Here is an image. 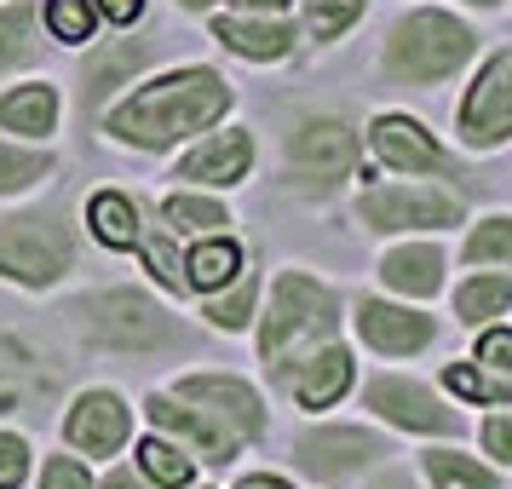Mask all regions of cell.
I'll return each mask as SVG.
<instances>
[{
  "label": "cell",
  "instance_id": "obj_47",
  "mask_svg": "<svg viewBox=\"0 0 512 489\" xmlns=\"http://www.w3.org/2000/svg\"><path fill=\"white\" fill-rule=\"evenodd\" d=\"M472 6H501V0H472Z\"/></svg>",
  "mask_w": 512,
  "mask_h": 489
},
{
  "label": "cell",
  "instance_id": "obj_36",
  "mask_svg": "<svg viewBox=\"0 0 512 489\" xmlns=\"http://www.w3.org/2000/svg\"><path fill=\"white\" fill-rule=\"evenodd\" d=\"M139 248H144V259H150V271H156L167 288H190L185 259H179V248H173L167 236H139Z\"/></svg>",
  "mask_w": 512,
  "mask_h": 489
},
{
  "label": "cell",
  "instance_id": "obj_2",
  "mask_svg": "<svg viewBox=\"0 0 512 489\" xmlns=\"http://www.w3.org/2000/svg\"><path fill=\"white\" fill-rule=\"evenodd\" d=\"M70 323L87 346L104 351H167L185 346V328L173 323V311L150 300L144 288H104L70 305Z\"/></svg>",
  "mask_w": 512,
  "mask_h": 489
},
{
  "label": "cell",
  "instance_id": "obj_40",
  "mask_svg": "<svg viewBox=\"0 0 512 489\" xmlns=\"http://www.w3.org/2000/svg\"><path fill=\"white\" fill-rule=\"evenodd\" d=\"M484 449L495 455V461L512 466V409H501V415L484 420Z\"/></svg>",
  "mask_w": 512,
  "mask_h": 489
},
{
  "label": "cell",
  "instance_id": "obj_23",
  "mask_svg": "<svg viewBox=\"0 0 512 489\" xmlns=\"http://www.w3.org/2000/svg\"><path fill=\"white\" fill-rule=\"evenodd\" d=\"M87 225L110 248H139V236H144V219L133 208V196H121V190H98L93 202H87Z\"/></svg>",
  "mask_w": 512,
  "mask_h": 489
},
{
  "label": "cell",
  "instance_id": "obj_34",
  "mask_svg": "<svg viewBox=\"0 0 512 489\" xmlns=\"http://www.w3.org/2000/svg\"><path fill=\"white\" fill-rule=\"evenodd\" d=\"M443 386L461 392V397H472V403H512V386L489 380L484 369H466V363H449V369H443Z\"/></svg>",
  "mask_w": 512,
  "mask_h": 489
},
{
  "label": "cell",
  "instance_id": "obj_3",
  "mask_svg": "<svg viewBox=\"0 0 512 489\" xmlns=\"http://www.w3.org/2000/svg\"><path fill=\"white\" fill-rule=\"evenodd\" d=\"M472 52H478V35H472L455 12L426 6V12H409V18L386 35L380 64H386V75L403 81V87H438V81H449V75L461 70Z\"/></svg>",
  "mask_w": 512,
  "mask_h": 489
},
{
  "label": "cell",
  "instance_id": "obj_31",
  "mask_svg": "<svg viewBox=\"0 0 512 489\" xmlns=\"http://www.w3.org/2000/svg\"><path fill=\"white\" fill-rule=\"evenodd\" d=\"M461 259H466V265H512V213L484 219L478 231L466 236Z\"/></svg>",
  "mask_w": 512,
  "mask_h": 489
},
{
  "label": "cell",
  "instance_id": "obj_28",
  "mask_svg": "<svg viewBox=\"0 0 512 489\" xmlns=\"http://www.w3.org/2000/svg\"><path fill=\"white\" fill-rule=\"evenodd\" d=\"M162 213L179 236H219L231 225V213L219 208V202H208V196H167Z\"/></svg>",
  "mask_w": 512,
  "mask_h": 489
},
{
  "label": "cell",
  "instance_id": "obj_26",
  "mask_svg": "<svg viewBox=\"0 0 512 489\" xmlns=\"http://www.w3.org/2000/svg\"><path fill=\"white\" fill-rule=\"evenodd\" d=\"M426 478H432V489H501L495 472L478 466L472 455H461V449H432L426 455Z\"/></svg>",
  "mask_w": 512,
  "mask_h": 489
},
{
  "label": "cell",
  "instance_id": "obj_27",
  "mask_svg": "<svg viewBox=\"0 0 512 489\" xmlns=\"http://www.w3.org/2000/svg\"><path fill=\"white\" fill-rule=\"evenodd\" d=\"M29 58H35V6L12 0L0 6V70H18Z\"/></svg>",
  "mask_w": 512,
  "mask_h": 489
},
{
  "label": "cell",
  "instance_id": "obj_25",
  "mask_svg": "<svg viewBox=\"0 0 512 489\" xmlns=\"http://www.w3.org/2000/svg\"><path fill=\"white\" fill-rule=\"evenodd\" d=\"M512 305V277H501V271H478V277L461 282V294H455V317L461 323H489V317H501Z\"/></svg>",
  "mask_w": 512,
  "mask_h": 489
},
{
  "label": "cell",
  "instance_id": "obj_8",
  "mask_svg": "<svg viewBox=\"0 0 512 489\" xmlns=\"http://www.w3.org/2000/svg\"><path fill=\"white\" fill-rule=\"evenodd\" d=\"M461 139L472 150H501L512 139V47L489 58L461 98Z\"/></svg>",
  "mask_w": 512,
  "mask_h": 489
},
{
  "label": "cell",
  "instance_id": "obj_44",
  "mask_svg": "<svg viewBox=\"0 0 512 489\" xmlns=\"http://www.w3.org/2000/svg\"><path fill=\"white\" fill-rule=\"evenodd\" d=\"M236 489H288V484H282V478H265V472H259V478H242Z\"/></svg>",
  "mask_w": 512,
  "mask_h": 489
},
{
  "label": "cell",
  "instance_id": "obj_35",
  "mask_svg": "<svg viewBox=\"0 0 512 489\" xmlns=\"http://www.w3.org/2000/svg\"><path fill=\"white\" fill-rule=\"evenodd\" d=\"M47 29L58 41H87L93 35V0H52L47 6Z\"/></svg>",
  "mask_w": 512,
  "mask_h": 489
},
{
  "label": "cell",
  "instance_id": "obj_16",
  "mask_svg": "<svg viewBox=\"0 0 512 489\" xmlns=\"http://www.w3.org/2000/svg\"><path fill=\"white\" fill-rule=\"evenodd\" d=\"M144 415L156 420L167 438L190 443V449H196L202 461H213V466H225V461L236 455V449H242V443H236L231 432H225V426H213V420L202 415V409H190V403H179V397H150V403H144Z\"/></svg>",
  "mask_w": 512,
  "mask_h": 489
},
{
  "label": "cell",
  "instance_id": "obj_37",
  "mask_svg": "<svg viewBox=\"0 0 512 489\" xmlns=\"http://www.w3.org/2000/svg\"><path fill=\"white\" fill-rule=\"evenodd\" d=\"M29 472V443L18 432H0V489H18Z\"/></svg>",
  "mask_w": 512,
  "mask_h": 489
},
{
  "label": "cell",
  "instance_id": "obj_9",
  "mask_svg": "<svg viewBox=\"0 0 512 489\" xmlns=\"http://www.w3.org/2000/svg\"><path fill=\"white\" fill-rule=\"evenodd\" d=\"M363 409H374L380 420H392L403 432H438V438H455L461 432V415L432 386H420L409 374H380V380H369L363 386Z\"/></svg>",
  "mask_w": 512,
  "mask_h": 489
},
{
  "label": "cell",
  "instance_id": "obj_15",
  "mask_svg": "<svg viewBox=\"0 0 512 489\" xmlns=\"http://www.w3.org/2000/svg\"><path fill=\"white\" fill-rule=\"evenodd\" d=\"M64 432H70L75 449H87V455H116L127 432H133V415H127V403L116 392H81L75 397L70 420H64Z\"/></svg>",
  "mask_w": 512,
  "mask_h": 489
},
{
  "label": "cell",
  "instance_id": "obj_43",
  "mask_svg": "<svg viewBox=\"0 0 512 489\" xmlns=\"http://www.w3.org/2000/svg\"><path fill=\"white\" fill-rule=\"evenodd\" d=\"M369 489H415V484H409V478H403V472H386V478H374Z\"/></svg>",
  "mask_w": 512,
  "mask_h": 489
},
{
  "label": "cell",
  "instance_id": "obj_39",
  "mask_svg": "<svg viewBox=\"0 0 512 489\" xmlns=\"http://www.w3.org/2000/svg\"><path fill=\"white\" fill-rule=\"evenodd\" d=\"M478 363L484 369H512V328H489L484 340H478Z\"/></svg>",
  "mask_w": 512,
  "mask_h": 489
},
{
  "label": "cell",
  "instance_id": "obj_1",
  "mask_svg": "<svg viewBox=\"0 0 512 489\" xmlns=\"http://www.w3.org/2000/svg\"><path fill=\"white\" fill-rule=\"evenodd\" d=\"M225 110H231L225 75L196 64V70H179V75H167V81H150L121 110H110V133L121 144H139V150H167V144L213 127Z\"/></svg>",
  "mask_w": 512,
  "mask_h": 489
},
{
  "label": "cell",
  "instance_id": "obj_14",
  "mask_svg": "<svg viewBox=\"0 0 512 489\" xmlns=\"http://www.w3.org/2000/svg\"><path fill=\"white\" fill-rule=\"evenodd\" d=\"M52 386L58 374L47 369V357L18 334H0V415H29L52 397Z\"/></svg>",
  "mask_w": 512,
  "mask_h": 489
},
{
  "label": "cell",
  "instance_id": "obj_6",
  "mask_svg": "<svg viewBox=\"0 0 512 489\" xmlns=\"http://www.w3.org/2000/svg\"><path fill=\"white\" fill-rule=\"evenodd\" d=\"M357 167V133L346 121H328V116H311L294 127L288 139V179L305 190H334Z\"/></svg>",
  "mask_w": 512,
  "mask_h": 489
},
{
  "label": "cell",
  "instance_id": "obj_32",
  "mask_svg": "<svg viewBox=\"0 0 512 489\" xmlns=\"http://www.w3.org/2000/svg\"><path fill=\"white\" fill-rule=\"evenodd\" d=\"M254 294H259V277H254V271H236L231 288H225V294L208 305L213 328H242L248 317H254Z\"/></svg>",
  "mask_w": 512,
  "mask_h": 489
},
{
  "label": "cell",
  "instance_id": "obj_29",
  "mask_svg": "<svg viewBox=\"0 0 512 489\" xmlns=\"http://www.w3.org/2000/svg\"><path fill=\"white\" fill-rule=\"evenodd\" d=\"M139 466L150 472L156 489H185L190 484V455L179 449V443H167V438H144L139 443Z\"/></svg>",
  "mask_w": 512,
  "mask_h": 489
},
{
  "label": "cell",
  "instance_id": "obj_17",
  "mask_svg": "<svg viewBox=\"0 0 512 489\" xmlns=\"http://www.w3.org/2000/svg\"><path fill=\"white\" fill-rule=\"evenodd\" d=\"M282 380H288V392L300 397L305 409H328V403L351 386V351L323 340V346L305 351L294 369H282Z\"/></svg>",
  "mask_w": 512,
  "mask_h": 489
},
{
  "label": "cell",
  "instance_id": "obj_38",
  "mask_svg": "<svg viewBox=\"0 0 512 489\" xmlns=\"http://www.w3.org/2000/svg\"><path fill=\"white\" fill-rule=\"evenodd\" d=\"M41 489H93V472L75 455H52L47 472H41Z\"/></svg>",
  "mask_w": 512,
  "mask_h": 489
},
{
  "label": "cell",
  "instance_id": "obj_41",
  "mask_svg": "<svg viewBox=\"0 0 512 489\" xmlns=\"http://www.w3.org/2000/svg\"><path fill=\"white\" fill-rule=\"evenodd\" d=\"M93 6L110 18V24H133V18L144 12V0H93Z\"/></svg>",
  "mask_w": 512,
  "mask_h": 489
},
{
  "label": "cell",
  "instance_id": "obj_33",
  "mask_svg": "<svg viewBox=\"0 0 512 489\" xmlns=\"http://www.w3.org/2000/svg\"><path fill=\"white\" fill-rule=\"evenodd\" d=\"M357 18H363V0H305V29H311L317 41L346 35Z\"/></svg>",
  "mask_w": 512,
  "mask_h": 489
},
{
  "label": "cell",
  "instance_id": "obj_46",
  "mask_svg": "<svg viewBox=\"0 0 512 489\" xmlns=\"http://www.w3.org/2000/svg\"><path fill=\"white\" fill-rule=\"evenodd\" d=\"M179 6H190V12H202V6H213V0H179Z\"/></svg>",
  "mask_w": 512,
  "mask_h": 489
},
{
  "label": "cell",
  "instance_id": "obj_7",
  "mask_svg": "<svg viewBox=\"0 0 512 489\" xmlns=\"http://www.w3.org/2000/svg\"><path fill=\"white\" fill-rule=\"evenodd\" d=\"M357 219L369 231H443V225H461V202L432 185H386L357 202Z\"/></svg>",
  "mask_w": 512,
  "mask_h": 489
},
{
  "label": "cell",
  "instance_id": "obj_20",
  "mask_svg": "<svg viewBox=\"0 0 512 489\" xmlns=\"http://www.w3.org/2000/svg\"><path fill=\"white\" fill-rule=\"evenodd\" d=\"M150 58H156V41H116V47L93 52V64H87V87H81L87 110H93V104H104V98L116 93L127 75H139Z\"/></svg>",
  "mask_w": 512,
  "mask_h": 489
},
{
  "label": "cell",
  "instance_id": "obj_45",
  "mask_svg": "<svg viewBox=\"0 0 512 489\" xmlns=\"http://www.w3.org/2000/svg\"><path fill=\"white\" fill-rule=\"evenodd\" d=\"M236 6H248V12H282L288 0H236Z\"/></svg>",
  "mask_w": 512,
  "mask_h": 489
},
{
  "label": "cell",
  "instance_id": "obj_21",
  "mask_svg": "<svg viewBox=\"0 0 512 489\" xmlns=\"http://www.w3.org/2000/svg\"><path fill=\"white\" fill-rule=\"evenodd\" d=\"M213 35L231 52H242V58H259V64L265 58H288V47H294V29L282 18H219Z\"/></svg>",
  "mask_w": 512,
  "mask_h": 489
},
{
  "label": "cell",
  "instance_id": "obj_12",
  "mask_svg": "<svg viewBox=\"0 0 512 489\" xmlns=\"http://www.w3.org/2000/svg\"><path fill=\"white\" fill-rule=\"evenodd\" d=\"M369 144H374V156L386 167H397V173H443V179H461V167L438 150V139L409 116H380L369 127Z\"/></svg>",
  "mask_w": 512,
  "mask_h": 489
},
{
  "label": "cell",
  "instance_id": "obj_11",
  "mask_svg": "<svg viewBox=\"0 0 512 489\" xmlns=\"http://www.w3.org/2000/svg\"><path fill=\"white\" fill-rule=\"evenodd\" d=\"M386 455H392V449H386V438H374L369 426H311V432L294 443V461H300V472L323 478V484L351 478V472L386 461Z\"/></svg>",
  "mask_w": 512,
  "mask_h": 489
},
{
  "label": "cell",
  "instance_id": "obj_22",
  "mask_svg": "<svg viewBox=\"0 0 512 489\" xmlns=\"http://www.w3.org/2000/svg\"><path fill=\"white\" fill-rule=\"evenodd\" d=\"M52 121H58V93L52 87H18V93L0 98V127L6 133H24V139H47Z\"/></svg>",
  "mask_w": 512,
  "mask_h": 489
},
{
  "label": "cell",
  "instance_id": "obj_18",
  "mask_svg": "<svg viewBox=\"0 0 512 489\" xmlns=\"http://www.w3.org/2000/svg\"><path fill=\"white\" fill-rule=\"evenodd\" d=\"M254 162V139L231 127V133H213L190 150L185 162H179V179H196V185H236L242 173Z\"/></svg>",
  "mask_w": 512,
  "mask_h": 489
},
{
  "label": "cell",
  "instance_id": "obj_30",
  "mask_svg": "<svg viewBox=\"0 0 512 489\" xmlns=\"http://www.w3.org/2000/svg\"><path fill=\"white\" fill-rule=\"evenodd\" d=\"M52 173L47 150H24V144H0V196H18V190L41 185Z\"/></svg>",
  "mask_w": 512,
  "mask_h": 489
},
{
  "label": "cell",
  "instance_id": "obj_4",
  "mask_svg": "<svg viewBox=\"0 0 512 489\" xmlns=\"http://www.w3.org/2000/svg\"><path fill=\"white\" fill-rule=\"evenodd\" d=\"M340 323V294L323 288L305 271H282L277 288H271V311H265V328H259V351L271 369H288L305 346H323Z\"/></svg>",
  "mask_w": 512,
  "mask_h": 489
},
{
  "label": "cell",
  "instance_id": "obj_24",
  "mask_svg": "<svg viewBox=\"0 0 512 489\" xmlns=\"http://www.w3.org/2000/svg\"><path fill=\"white\" fill-rule=\"evenodd\" d=\"M236 271H242V248H236L225 231H219V236H202V242L190 248V259H185L190 288H225Z\"/></svg>",
  "mask_w": 512,
  "mask_h": 489
},
{
  "label": "cell",
  "instance_id": "obj_19",
  "mask_svg": "<svg viewBox=\"0 0 512 489\" xmlns=\"http://www.w3.org/2000/svg\"><path fill=\"white\" fill-rule=\"evenodd\" d=\"M380 277L386 288L397 294H415V300H432L443 288V254L432 242H409V248H392V254L380 259Z\"/></svg>",
  "mask_w": 512,
  "mask_h": 489
},
{
  "label": "cell",
  "instance_id": "obj_13",
  "mask_svg": "<svg viewBox=\"0 0 512 489\" xmlns=\"http://www.w3.org/2000/svg\"><path fill=\"white\" fill-rule=\"evenodd\" d=\"M357 334L363 346H374L380 357H415L438 340V323L420 317L409 305H386V300H363L357 305Z\"/></svg>",
  "mask_w": 512,
  "mask_h": 489
},
{
  "label": "cell",
  "instance_id": "obj_5",
  "mask_svg": "<svg viewBox=\"0 0 512 489\" xmlns=\"http://www.w3.org/2000/svg\"><path fill=\"white\" fill-rule=\"evenodd\" d=\"M75 265V236L58 213H12L0 219V277L47 288Z\"/></svg>",
  "mask_w": 512,
  "mask_h": 489
},
{
  "label": "cell",
  "instance_id": "obj_42",
  "mask_svg": "<svg viewBox=\"0 0 512 489\" xmlns=\"http://www.w3.org/2000/svg\"><path fill=\"white\" fill-rule=\"evenodd\" d=\"M104 489H144V484H139V472H133V466H116V472L104 478Z\"/></svg>",
  "mask_w": 512,
  "mask_h": 489
},
{
  "label": "cell",
  "instance_id": "obj_10",
  "mask_svg": "<svg viewBox=\"0 0 512 489\" xmlns=\"http://www.w3.org/2000/svg\"><path fill=\"white\" fill-rule=\"evenodd\" d=\"M179 403H190V409H202V415L213 420V426H225L236 443H248L265 432V403H259V392L248 386V380H236V374H190V380H179Z\"/></svg>",
  "mask_w": 512,
  "mask_h": 489
}]
</instances>
